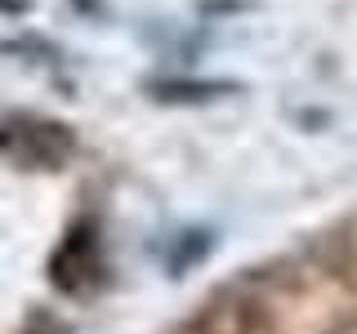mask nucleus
Masks as SVG:
<instances>
[{"label":"nucleus","mask_w":357,"mask_h":334,"mask_svg":"<svg viewBox=\"0 0 357 334\" xmlns=\"http://www.w3.org/2000/svg\"><path fill=\"white\" fill-rule=\"evenodd\" d=\"M72 134L59 120L45 116H9L0 125V152L14 165H27V170H54L72 156Z\"/></svg>","instance_id":"nucleus-1"},{"label":"nucleus","mask_w":357,"mask_h":334,"mask_svg":"<svg viewBox=\"0 0 357 334\" xmlns=\"http://www.w3.org/2000/svg\"><path fill=\"white\" fill-rule=\"evenodd\" d=\"M54 285L67 289V294H85L103 281V259H98V241L89 232H72L63 241V250L54 254Z\"/></svg>","instance_id":"nucleus-2"},{"label":"nucleus","mask_w":357,"mask_h":334,"mask_svg":"<svg viewBox=\"0 0 357 334\" xmlns=\"http://www.w3.org/2000/svg\"><path fill=\"white\" fill-rule=\"evenodd\" d=\"M22 334H72V330H67L63 321H54V317H36V321H31V326L22 330Z\"/></svg>","instance_id":"nucleus-3"}]
</instances>
